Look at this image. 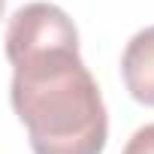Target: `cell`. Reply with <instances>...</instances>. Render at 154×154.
<instances>
[{"mask_svg": "<svg viewBox=\"0 0 154 154\" xmlns=\"http://www.w3.org/2000/svg\"><path fill=\"white\" fill-rule=\"evenodd\" d=\"M124 154H154V124L139 127L124 145Z\"/></svg>", "mask_w": 154, "mask_h": 154, "instance_id": "3", "label": "cell"}, {"mask_svg": "<svg viewBox=\"0 0 154 154\" xmlns=\"http://www.w3.org/2000/svg\"><path fill=\"white\" fill-rule=\"evenodd\" d=\"M121 75L130 97L142 106H154V27L139 30L121 57Z\"/></svg>", "mask_w": 154, "mask_h": 154, "instance_id": "2", "label": "cell"}, {"mask_svg": "<svg viewBox=\"0 0 154 154\" xmlns=\"http://www.w3.org/2000/svg\"><path fill=\"white\" fill-rule=\"evenodd\" d=\"M12 109L33 154H103L106 103L79 54V30L54 3H27L6 27Z\"/></svg>", "mask_w": 154, "mask_h": 154, "instance_id": "1", "label": "cell"}]
</instances>
